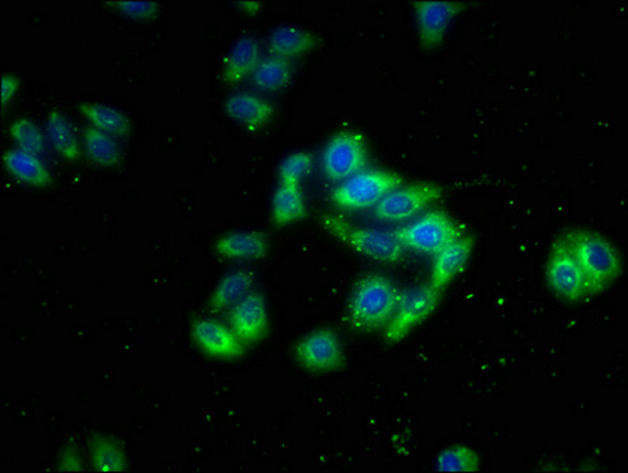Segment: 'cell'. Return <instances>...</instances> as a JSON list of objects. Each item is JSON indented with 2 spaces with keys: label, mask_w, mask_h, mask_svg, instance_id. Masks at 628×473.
<instances>
[{
  "label": "cell",
  "mask_w": 628,
  "mask_h": 473,
  "mask_svg": "<svg viewBox=\"0 0 628 473\" xmlns=\"http://www.w3.org/2000/svg\"><path fill=\"white\" fill-rule=\"evenodd\" d=\"M9 136L12 139L15 149L18 151L33 153L40 156L47 151L48 136L47 131L29 117H18L10 124Z\"/></svg>",
  "instance_id": "83f0119b"
},
{
  "label": "cell",
  "mask_w": 628,
  "mask_h": 473,
  "mask_svg": "<svg viewBox=\"0 0 628 473\" xmlns=\"http://www.w3.org/2000/svg\"><path fill=\"white\" fill-rule=\"evenodd\" d=\"M59 471L64 472H82L85 471V465H82V459L79 457L78 450L72 445H65L59 455Z\"/></svg>",
  "instance_id": "1f68e13d"
},
{
  "label": "cell",
  "mask_w": 628,
  "mask_h": 473,
  "mask_svg": "<svg viewBox=\"0 0 628 473\" xmlns=\"http://www.w3.org/2000/svg\"><path fill=\"white\" fill-rule=\"evenodd\" d=\"M319 43L321 40L311 30L294 24H284L275 27L267 38V55H275L291 62L318 50Z\"/></svg>",
  "instance_id": "ac0fdd59"
},
{
  "label": "cell",
  "mask_w": 628,
  "mask_h": 473,
  "mask_svg": "<svg viewBox=\"0 0 628 473\" xmlns=\"http://www.w3.org/2000/svg\"><path fill=\"white\" fill-rule=\"evenodd\" d=\"M2 162L9 176L21 186L40 188V190L53 186V174L38 155L10 149L3 153Z\"/></svg>",
  "instance_id": "ffe728a7"
},
{
  "label": "cell",
  "mask_w": 628,
  "mask_h": 473,
  "mask_svg": "<svg viewBox=\"0 0 628 473\" xmlns=\"http://www.w3.org/2000/svg\"><path fill=\"white\" fill-rule=\"evenodd\" d=\"M190 335L201 354L212 360H241L246 346L238 338L231 327L212 318H194L190 323Z\"/></svg>",
  "instance_id": "7c38bea8"
},
{
  "label": "cell",
  "mask_w": 628,
  "mask_h": 473,
  "mask_svg": "<svg viewBox=\"0 0 628 473\" xmlns=\"http://www.w3.org/2000/svg\"><path fill=\"white\" fill-rule=\"evenodd\" d=\"M111 9L120 15L134 21H151L158 15L159 2L157 0H111L106 2Z\"/></svg>",
  "instance_id": "f546056e"
},
{
  "label": "cell",
  "mask_w": 628,
  "mask_h": 473,
  "mask_svg": "<svg viewBox=\"0 0 628 473\" xmlns=\"http://www.w3.org/2000/svg\"><path fill=\"white\" fill-rule=\"evenodd\" d=\"M44 131H47L48 142L54 152L67 163H79L82 156V149L73 130L71 118L62 111L51 110L44 118Z\"/></svg>",
  "instance_id": "603a6c76"
},
{
  "label": "cell",
  "mask_w": 628,
  "mask_h": 473,
  "mask_svg": "<svg viewBox=\"0 0 628 473\" xmlns=\"http://www.w3.org/2000/svg\"><path fill=\"white\" fill-rule=\"evenodd\" d=\"M212 250L221 259L261 260L269 254L270 243L266 232L235 231L218 237Z\"/></svg>",
  "instance_id": "e0dca14e"
},
{
  "label": "cell",
  "mask_w": 628,
  "mask_h": 473,
  "mask_svg": "<svg viewBox=\"0 0 628 473\" xmlns=\"http://www.w3.org/2000/svg\"><path fill=\"white\" fill-rule=\"evenodd\" d=\"M234 7H238L246 15L255 16L262 12L264 5L261 0H241V2H234Z\"/></svg>",
  "instance_id": "d6a6232c"
},
{
  "label": "cell",
  "mask_w": 628,
  "mask_h": 473,
  "mask_svg": "<svg viewBox=\"0 0 628 473\" xmlns=\"http://www.w3.org/2000/svg\"><path fill=\"white\" fill-rule=\"evenodd\" d=\"M294 358L311 374H332L346 365L345 347L331 327H319L302 336L294 347Z\"/></svg>",
  "instance_id": "9c48e42d"
},
{
  "label": "cell",
  "mask_w": 628,
  "mask_h": 473,
  "mask_svg": "<svg viewBox=\"0 0 628 473\" xmlns=\"http://www.w3.org/2000/svg\"><path fill=\"white\" fill-rule=\"evenodd\" d=\"M392 232L406 252L435 256L464 235V226L444 210H428Z\"/></svg>",
  "instance_id": "5b68a950"
},
{
  "label": "cell",
  "mask_w": 628,
  "mask_h": 473,
  "mask_svg": "<svg viewBox=\"0 0 628 473\" xmlns=\"http://www.w3.org/2000/svg\"><path fill=\"white\" fill-rule=\"evenodd\" d=\"M21 87V79L18 76L13 75V73H3L0 76V106H2V113H7V107L13 103L15 97L18 95Z\"/></svg>",
  "instance_id": "4dcf8cb0"
},
{
  "label": "cell",
  "mask_w": 628,
  "mask_h": 473,
  "mask_svg": "<svg viewBox=\"0 0 628 473\" xmlns=\"http://www.w3.org/2000/svg\"><path fill=\"white\" fill-rule=\"evenodd\" d=\"M474 237L464 234L447 245L433 256L432 271L428 283L436 291L444 292L466 270L472 253H474Z\"/></svg>",
  "instance_id": "5bb4252c"
},
{
  "label": "cell",
  "mask_w": 628,
  "mask_h": 473,
  "mask_svg": "<svg viewBox=\"0 0 628 473\" xmlns=\"http://www.w3.org/2000/svg\"><path fill=\"white\" fill-rule=\"evenodd\" d=\"M89 462L99 473H123L128 471V458L124 445L116 437L95 434L89 440Z\"/></svg>",
  "instance_id": "d4e9b609"
},
{
  "label": "cell",
  "mask_w": 628,
  "mask_h": 473,
  "mask_svg": "<svg viewBox=\"0 0 628 473\" xmlns=\"http://www.w3.org/2000/svg\"><path fill=\"white\" fill-rule=\"evenodd\" d=\"M313 165L315 158L311 152L298 151L290 153V155L281 159L279 170H277L279 182L298 183V186H302L305 177L313 169Z\"/></svg>",
  "instance_id": "f1b7e54d"
},
{
  "label": "cell",
  "mask_w": 628,
  "mask_h": 473,
  "mask_svg": "<svg viewBox=\"0 0 628 473\" xmlns=\"http://www.w3.org/2000/svg\"><path fill=\"white\" fill-rule=\"evenodd\" d=\"M412 7L420 48L426 52L443 47L453 21L464 10V3L458 0H415Z\"/></svg>",
  "instance_id": "8fae6325"
},
{
  "label": "cell",
  "mask_w": 628,
  "mask_h": 473,
  "mask_svg": "<svg viewBox=\"0 0 628 473\" xmlns=\"http://www.w3.org/2000/svg\"><path fill=\"white\" fill-rule=\"evenodd\" d=\"M544 274H547L548 287L562 301L578 304L591 295L585 274L562 237H559L551 246Z\"/></svg>",
  "instance_id": "30bf717a"
},
{
  "label": "cell",
  "mask_w": 628,
  "mask_h": 473,
  "mask_svg": "<svg viewBox=\"0 0 628 473\" xmlns=\"http://www.w3.org/2000/svg\"><path fill=\"white\" fill-rule=\"evenodd\" d=\"M443 187L435 182L405 183L373 208V218L380 222H401L415 220L423 212L443 196Z\"/></svg>",
  "instance_id": "ba28073f"
},
{
  "label": "cell",
  "mask_w": 628,
  "mask_h": 473,
  "mask_svg": "<svg viewBox=\"0 0 628 473\" xmlns=\"http://www.w3.org/2000/svg\"><path fill=\"white\" fill-rule=\"evenodd\" d=\"M293 78L294 68L290 61L275 57V55H266L253 73L252 82L261 92L275 93L287 89Z\"/></svg>",
  "instance_id": "484cf974"
},
{
  "label": "cell",
  "mask_w": 628,
  "mask_h": 473,
  "mask_svg": "<svg viewBox=\"0 0 628 473\" xmlns=\"http://www.w3.org/2000/svg\"><path fill=\"white\" fill-rule=\"evenodd\" d=\"M398 172L366 168L354 174L332 191L331 200L338 210L362 212L374 208L390 191L405 186Z\"/></svg>",
  "instance_id": "277c9868"
},
{
  "label": "cell",
  "mask_w": 628,
  "mask_h": 473,
  "mask_svg": "<svg viewBox=\"0 0 628 473\" xmlns=\"http://www.w3.org/2000/svg\"><path fill=\"white\" fill-rule=\"evenodd\" d=\"M437 472L474 473L482 469V457L477 450L464 444H453L439 451L435 459Z\"/></svg>",
  "instance_id": "4316f807"
},
{
  "label": "cell",
  "mask_w": 628,
  "mask_h": 473,
  "mask_svg": "<svg viewBox=\"0 0 628 473\" xmlns=\"http://www.w3.org/2000/svg\"><path fill=\"white\" fill-rule=\"evenodd\" d=\"M444 292L436 291L432 284L409 289L401 292L400 302L384 329V341L387 346H395L408 338L418 327L428 321L443 302Z\"/></svg>",
  "instance_id": "8992f818"
},
{
  "label": "cell",
  "mask_w": 628,
  "mask_h": 473,
  "mask_svg": "<svg viewBox=\"0 0 628 473\" xmlns=\"http://www.w3.org/2000/svg\"><path fill=\"white\" fill-rule=\"evenodd\" d=\"M262 57V47L258 38L253 35L239 38L221 61V82L234 87L242 85L246 79H252Z\"/></svg>",
  "instance_id": "9a60e30c"
},
{
  "label": "cell",
  "mask_w": 628,
  "mask_h": 473,
  "mask_svg": "<svg viewBox=\"0 0 628 473\" xmlns=\"http://www.w3.org/2000/svg\"><path fill=\"white\" fill-rule=\"evenodd\" d=\"M322 228L354 253L381 264H398L405 259V246L392 231L353 225L339 215H325Z\"/></svg>",
  "instance_id": "3957f363"
},
{
  "label": "cell",
  "mask_w": 628,
  "mask_h": 473,
  "mask_svg": "<svg viewBox=\"0 0 628 473\" xmlns=\"http://www.w3.org/2000/svg\"><path fill=\"white\" fill-rule=\"evenodd\" d=\"M228 325L246 347L262 343L269 335L270 315L266 297L253 291L228 311Z\"/></svg>",
  "instance_id": "4fadbf2b"
},
{
  "label": "cell",
  "mask_w": 628,
  "mask_h": 473,
  "mask_svg": "<svg viewBox=\"0 0 628 473\" xmlns=\"http://www.w3.org/2000/svg\"><path fill=\"white\" fill-rule=\"evenodd\" d=\"M225 114L235 124L248 131L266 128L275 116L277 110L269 100L252 92H235L223 103Z\"/></svg>",
  "instance_id": "2e32d148"
},
{
  "label": "cell",
  "mask_w": 628,
  "mask_h": 473,
  "mask_svg": "<svg viewBox=\"0 0 628 473\" xmlns=\"http://www.w3.org/2000/svg\"><path fill=\"white\" fill-rule=\"evenodd\" d=\"M585 274L589 294L599 295L613 286L623 273V260L605 235L589 229H574L562 237Z\"/></svg>",
  "instance_id": "7a4b0ae2"
},
{
  "label": "cell",
  "mask_w": 628,
  "mask_h": 473,
  "mask_svg": "<svg viewBox=\"0 0 628 473\" xmlns=\"http://www.w3.org/2000/svg\"><path fill=\"white\" fill-rule=\"evenodd\" d=\"M308 205L304 188L298 183L279 182L270 201V225L284 229L307 217Z\"/></svg>",
  "instance_id": "44dd1931"
},
{
  "label": "cell",
  "mask_w": 628,
  "mask_h": 473,
  "mask_svg": "<svg viewBox=\"0 0 628 473\" xmlns=\"http://www.w3.org/2000/svg\"><path fill=\"white\" fill-rule=\"evenodd\" d=\"M256 284V273L252 269H235L225 274L212 291L207 308L214 315L229 311L246 295L252 294Z\"/></svg>",
  "instance_id": "d6986e66"
},
{
  "label": "cell",
  "mask_w": 628,
  "mask_h": 473,
  "mask_svg": "<svg viewBox=\"0 0 628 473\" xmlns=\"http://www.w3.org/2000/svg\"><path fill=\"white\" fill-rule=\"evenodd\" d=\"M321 165L325 179L336 186L366 169L368 165L366 135L350 128L333 133L325 142Z\"/></svg>",
  "instance_id": "52a82bcc"
},
{
  "label": "cell",
  "mask_w": 628,
  "mask_h": 473,
  "mask_svg": "<svg viewBox=\"0 0 628 473\" xmlns=\"http://www.w3.org/2000/svg\"><path fill=\"white\" fill-rule=\"evenodd\" d=\"M81 138L82 151H85L92 165L105 169H116L124 165L125 155L123 148L113 136L92 127V125H86L82 128Z\"/></svg>",
  "instance_id": "7402d4cb"
},
{
  "label": "cell",
  "mask_w": 628,
  "mask_h": 473,
  "mask_svg": "<svg viewBox=\"0 0 628 473\" xmlns=\"http://www.w3.org/2000/svg\"><path fill=\"white\" fill-rule=\"evenodd\" d=\"M401 291L390 278L367 273L356 281L346 306V323L356 332L385 329L400 302Z\"/></svg>",
  "instance_id": "6da1fadb"
},
{
  "label": "cell",
  "mask_w": 628,
  "mask_h": 473,
  "mask_svg": "<svg viewBox=\"0 0 628 473\" xmlns=\"http://www.w3.org/2000/svg\"><path fill=\"white\" fill-rule=\"evenodd\" d=\"M79 113L88 118L89 125L105 131L116 139H128L133 135V122L119 107L106 103H79Z\"/></svg>",
  "instance_id": "cb8c5ba5"
}]
</instances>
